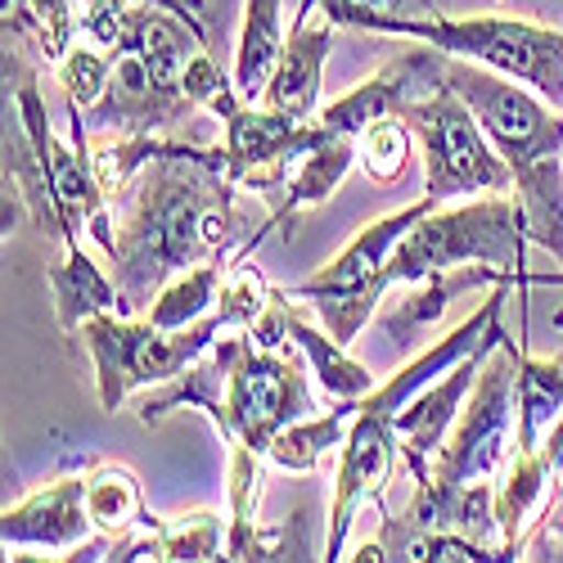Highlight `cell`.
Wrapping results in <instances>:
<instances>
[{
    "instance_id": "1f68e13d",
    "label": "cell",
    "mask_w": 563,
    "mask_h": 563,
    "mask_svg": "<svg viewBox=\"0 0 563 563\" xmlns=\"http://www.w3.org/2000/svg\"><path fill=\"white\" fill-rule=\"evenodd\" d=\"M126 14H131V0H81V36L90 45L113 51V45L122 41Z\"/></svg>"
},
{
    "instance_id": "2e32d148",
    "label": "cell",
    "mask_w": 563,
    "mask_h": 563,
    "mask_svg": "<svg viewBox=\"0 0 563 563\" xmlns=\"http://www.w3.org/2000/svg\"><path fill=\"white\" fill-rule=\"evenodd\" d=\"M320 14V10H316ZM334 19H302L294 23V32L285 36V51H279V64L266 81L262 104L285 113L294 122H311L320 113V86H324V64H330L334 51Z\"/></svg>"
},
{
    "instance_id": "3957f363",
    "label": "cell",
    "mask_w": 563,
    "mask_h": 563,
    "mask_svg": "<svg viewBox=\"0 0 563 563\" xmlns=\"http://www.w3.org/2000/svg\"><path fill=\"white\" fill-rule=\"evenodd\" d=\"M446 86L474 109L496 154L509 163L528 244L563 266V109L532 86L455 55H446Z\"/></svg>"
},
{
    "instance_id": "5bb4252c",
    "label": "cell",
    "mask_w": 563,
    "mask_h": 563,
    "mask_svg": "<svg viewBox=\"0 0 563 563\" xmlns=\"http://www.w3.org/2000/svg\"><path fill=\"white\" fill-rule=\"evenodd\" d=\"M90 528L96 523L86 509V474H68L23 496L19 505H5L0 545H5V559H19V550H51L64 559L81 541H90Z\"/></svg>"
},
{
    "instance_id": "44dd1931",
    "label": "cell",
    "mask_w": 563,
    "mask_h": 563,
    "mask_svg": "<svg viewBox=\"0 0 563 563\" xmlns=\"http://www.w3.org/2000/svg\"><path fill=\"white\" fill-rule=\"evenodd\" d=\"M86 509H90V523L104 537H131V532H150L163 519L150 514L145 492H140V478L131 474L126 464H96L86 474Z\"/></svg>"
},
{
    "instance_id": "4fadbf2b",
    "label": "cell",
    "mask_w": 563,
    "mask_h": 563,
    "mask_svg": "<svg viewBox=\"0 0 563 563\" xmlns=\"http://www.w3.org/2000/svg\"><path fill=\"white\" fill-rule=\"evenodd\" d=\"M446 86V55L433 51V45H410V51L393 55L374 77H365L361 86H352L343 100L324 104L316 113V122L334 135H361L369 122L379 118H397L410 100L433 96V90Z\"/></svg>"
},
{
    "instance_id": "8992f818",
    "label": "cell",
    "mask_w": 563,
    "mask_h": 563,
    "mask_svg": "<svg viewBox=\"0 0 563 563\" xmlns=\"http://www.w3.org/2000/svg\"><path fill=\"white\" fill-rule=\"evenodd\" d=\"M523 203L514 190L505 195H478L455 208H433L429 217H419L415 230L397 244L388 262V285L406 289L415 279H429L455 266H496L514 279L519 289L523 279ZM523 294V289H519Z\"/></svg>"
},
{
    "instance_id": "9c48e42d",
    "label": "cell",
    "mask_w": 563,
    "mask_h": 563,
    "mask_svg": "<svg viewBox=\"0 0 563 563\" xmlns=\"http://www.w3.org/2000/svg\"><path fill=\"white\" fill-rule=\"evenodd\" d=\"M438 203L419 195L410 208L369 221L365 230H356V240L316 275H307L298 289H289L294 302H311V311L320 316V324L330 330L343 347L356 343V334L369 324V316L379 311L388 285V262L397 253V244L415 230L419 217H429Z\"/></svg>"
},
{
    "instance_id": "ba28073f",
    "label": "cell",
    "mask_w": 563,
    "mask_h": 563,
    "mask_svg": "<svg viewBox=\"0 0 563 563\" xmlns=\"http://www.w3.org/2000/svg\"><path fill=\"white\" fill-rule=\"evenodd\" d=\"M397 118L419 140V158H424V199H433L438 208L455 203V199L514 190L509 163L496 154L483 122L451 86L410 100Z\"/></svg>"
},
{
    "instance_id": "4316f807",
    "label": "cell",
    "mask_w": 563,
    "mask_h": 563,
    "mask_svg": "<svg viewBox=\"0 0 563 563\" xmlns=\"http://www.w3.org/2000/svg\"><path fill=\"white\" fill-rule=\"evenodd\" d=\"M225 532L230 523L212 509L185 514V519L158 523V541H163V563H208V559H225Z\"/></svg>"
},
{
    "instance_id": "ac0fdd59",
    "label": "cell",
    "mask_w": 563,
    "mask_h": 563,
    "mask_svg": "<svg viewBox=\"0 0 563 563\" xmlns=\"http://www.w3.org/2000/svg\"><path fill=\"white\" fill-rule=\"evenodd\" d=\"M45 279L55 289V316H59V330L77 334L90 316L100 311H122V294H118V279L90 257L81 244L64 249L59 262L45 266Z\"/></svg>"
},
{
    "instance_id": "e0dca14e",
    "label": "cell",
    "mask_w": 563,
    "mask_h": 563,
    "mask_svg": "<svg viewBox=\"0 0 563 563\" xmlns=\"http://www.w3.org/2000/svg\"><path fill=\"white\" fill-rule=\"evenodd\" d=\"M352 167H356V135H334V131H330V140H324V145H316V150L294 167V176H289V185H285V199L275 203V212L262 221V230L253 234V240H249L240 253H234V266L249 262V253L266 240L271 230H279L285 221H294L298 212H307V208H316V203L330 199L339 185L347 180Z\"/></svg>"
},
{
    "instance_id": "6da1fadb",
    "label": "cell",
    "mask_w": 563,
    "mask_h": 563,
    "mask_svg": "<svg viewBox=\"0 0 563 563\" xmlns=\"http://www.w3.org/2000/svg\"><path fill=\"white\" fill-rule=\"evenodd\" d=\"M234 190L240 185L225 176V145L203 150L154 135L150 163L122 195L126 208L118 217V249L109 257L122 316H145L167 279L230 253L240 234Z\"/></svg>"
},
{
    "instance_id": "277c9868",
    "label": "cell",
    "mask_w": 563,
    "mask_h": 563,
    "mask_svg": "<svg viewBox=\"0 0 563 563\" xmlns=\"http://www.w3.org/2000/svg\"><path fill=\"white\" fill-rule=\"evenodd\" d=\"M271 289L275 285H266L262 275H253L240 262V266H230L221 307L208 311L195 324H185V330H158L154 320L122 316V311L90 316L77 330V339L90 352V365H96L100 410L118 415L126 397L158 388V384H172L176 374H185L221 334L249 330V324L262 316V307L271 302Z\"/></svg>"
},
{
    "instance_id": "5b68a950",
    "label": "cell",
    "mask_w": 563,
    "mask_h": 563,
    "mask_svg": "<svg viewBox=\"0 0 563 563\" xmlns=\"http://www.w3.org/2000/svg\"><path fill=\"white\" fill-rule=\"evenodd\" d=\"M203 51V27L158 0H131L104 96L81 109L90 135H163L203 113L185 90V64Z\"/></svg>"
},
{
    "instance_id": "ffe728a7",
    "label": "cell",
    "mask_w": 563,
    "mask_h": 563,
    "mask_svg": "<svg viewBox=\"0 0 563 563\" xmlns=\"http://www.w3.org/2000/svg\"><path fill=\"white\" fill-rule=\"evenodd\" d=\"M496 285H514V279L496 266H455V271H442V275H429V279H415V285H406V302L397 311H388L384 324H388L393 339H401V334L410 339L415 330L442 320V311L460 294H478V289H496Z\"/></svg>"
},
{
    "instance_id": "f1b7e54d",
    "label": "cell",
    "mask_w": 563,
    "mask_h": 563,
    "mask_svg": "<svg viewBox=\"0 0 563 563\" xmlns=\"http://www.w3.org/2000/svg\"><path fill=\"white\" fill-rule=\"evenodd\" d=\"M320 14H330L339 27L379 32L393 19H442V0H320Z\"/></svg>"
},
{
    "instance_id": "d6986e66",
    "label": "cell",
    "mask_w": 563,
    "mask_h": 563,
    "mask_svg": "<svg viewBox=\"0 0 563 563\" xmlns=\"http://www.w3.org/2000/svg\"><path fill=\"white\" fill-rule=\"evenodd\" d=\"M285 330H289V343L302 352L307 369L316 374V384L330 393V401H361V397H369L374 388H379V379H374V374L361 361H352L347 347L330 330L320 334L316 324L302 320V311L294 307V298L285 307Z\"/></svg>"
},
{
    "instance_id": "52a82bcc",
    "label": "cell",
    "mask_w": 563,
    "mask_h": 563,
    "mask_svg": "<svg viewBox=\"0 0 563 563\" xmlns=\"http://www.w3.org/2000/svg\"><path fill=\"white\" fill-rule=\"evenodd\" d=\"M379 32L496 68L514 81L532 86L554 109H563V32L559 27H541L509 14H468V19L442 14V19H393Z\"/></svg>"
},
{
    "instance_id": "4dcf8cb0",
    "label": "cell",
    "mask_w": 563,
    "mask_h": 563,
    "mask_svg": "<svg viewBox=\"0 0 563 563\" xmlns=\"http://www.w3.org/2000/svg\"><path fill=\"white\" fill-rule=\"evenodd\" d=\"M27 5L36 19V51L45 55V64H59L81 32L77 0H27Z\"/></svg>"
},
{
    "instance_id": "8fae6325",
    "label": "cell",
    "mask_w": 563,
    "mask_h": 563,
    "mask_svg": "<svg viewBox=\"0 0 563 563\" xmlns=\"http://www.w3.org/2000/svg\"><path fill=\"white\" fill-rule=\"evenodd\" d=\"M221 126H225V176L240 190H279V185H289L294 167L330 140V131L316 118L294 122L266 104H240L221 118Z\"/></svg>"
},
{
    "instance_id": "cb8c5ba5",
    "label": "cell",
    "mask_w": 563,
    "mask_h": 563,
    "mask_svg": "<svg viewBox=\"0 0 563 563\" xmlns=\"http://www.w3.org/2000/svg\"><path fill=\"white\" fill-rule=\"evenodd\" d=\"M352 410H356V401H339L330 415H307V419H298V424H289L271 442L266 464L285 468V474H316L334 451H343Z\"/></svg>"
},
{
    "instance_id": "d4e9b609",
    "label": "cell",
    "mask_w": 563,
    "mask_h": 563,
    "mask_svg": "<svg viewBox=\"0 0 563 563\" xmlns=\"http://www.w3.org/2000/svg\"><path fill=\"white\" fill-rule=\"evenodd\" d=\"M230 271L221 262H203L195 271H180L176 279H167L163 294L154 298V307L145 311V320H154L158 330H185V324L203 320L208 311L221 307Z\"/></svg>"
},
{
    "instance_id": "9a60e30c",
    "label": "cell",
    "mask_w": 563,
    "mask_h": 563,
    "mask_svg": "<svg viewBox=\"0 0 563 563\" xmlns=\"http://www.w3.org/2000/svg\"><path fill=\"white\" fill-rule=\"evenodd\" d=\"M559 483H563V419L532 451H514L509 468L496 478V528L514 559H523V532L545 509Z\"/></svg>"
},
{
    "instance_id": "d6a6232c",
    "label": "cell",
    "mask_w": 563,
    "mask_h": 563,
    "mask_svg": "<svg viewBox=\"0 0 563 563\" xmlns=\"http://www.w3.org/2000/svg\"><path fill=\"white\" fill-rule=\"evenodd\" d=\"M545 537H563V483L554 487V496L545 500V509L528 523V532H523V550L541 545Z\"/></svg>"
},
{
    "instance_id": "7402d4cb",
    "label": "cell",
    "mask_w": 563,
    "mask_h": 563,
    "mask_svg": "<svg viewBox=\"0 0 563 563\" xmlns=\"http://www.w3.org/2000/svg\"><path fill=\"white\" fill-rule=\"evenodd\" d=\"M285 51V27H279V0H244L240 45H234V86L249 104H262L266 81Z\"/></svg>"
},
{
    "instance_id": "484cf974",
    "label": "cell",
    "mask_w": 563,
    "mask_h": 563,
    "mask_svg": "<svg viewBox=\"0 0 563 563\" xmlns=\"http://www.w3.org/2000/svg\"><path fill=\"white\" fill-rule=\"evenodd\" d=\"M415 150H419V140H415V131H410L401 118H379V122H369V126L356 135V167H361L369 180L393 185V180L406 176Z\"/></svg>"
},
{
    "instance_id": "836d02e7",
    "label": "cell",
    "mask_w": 563,
    "mask_h": 563,
    "mask_svg": "<svg viewBox=\"0 0 563 563\" xmlns=\"http://www.w3.org/2000/svg\"><path fill=\"white\" fill-rule=\"evenodd\" d=\"M316 5H320V0H298V23H302V19H311V14H316Z\"/></svg>"
},
{
    "instance_id": "603a6c76",
    "label": "cell",
    "mask_w": 563,
    "mask_h": 563,
    "mask_svg": "<svg viewBox=\"0 0 563 563\" xmlns=\"http://www.w3.org/2000/svg\"><path fill=\"white\" fill-rule=\"evenodd\" d=\"M563 419V352L528 356L519 347V438L514 451H532Z\"/></svg>"
},
{
    "instance_id": "83f0119b",
    "label": "cell",
    "mask_w": 563,
    "mask_h": 563,
    "mask_svg": "<svg viewBox=\"0 0 563 563\" xmlns=\"http://www.w3.org/2000/svg\"><path fill=\"white\" fill-rule=\"evenodd\" d=\"M109 73H113V51H104V45H90V41H73V51L55 64V77L64 86V100L77 104V109H90L104 96Z\"/></svg>"
},
{
    "instance_id": "7a4b0ae2",
    "label": "cell",
    "mask_w": 563,
    "mask_h": 563,
    "mask_svg": "<svg viewBox=\"0 0 563 563\" xmlns=\"http://www.w3.org/2000/svg\"><path fill=\"white\" fill-rule=\"evenodd\" d=\"M509 289L514 285H496L483 307L468 316L460 330H451L446 339H438L433 347H424L415 361H406L397 374L374 388L369 397L356 401L352 410V424H347V438H343V451H339V474H334V505H330V532H324V559H343V545H347V532H352V519L374 505L384 514V492L393 483V474L401 468V438H397V410L424 388L433 384L438 374H446L455 361H464L474 352L487 330L500 320L505 302H509Z\"/></svg>"
},
{
    "instance_id": "30bf717a",
    "label": "cell",
    "mask_w": 563,
    "mask_h": 563,
    "mask_svg": "<svg viewBox=\"0 0 563 563\" xmlns=\"http://www.w3.org/2000/svg\"><path fill=\"white\" fill-rule=\"evenodd\" d=\"M307 374L311 369H302L289 352L262 347L249 330H240V352H234L225 374L221 410L212 415L217 433L225 442H244L249 451L266 455L279 433L316 410Z\"/></svg>"
},
{
    "instance_id": "f546056e",
    "label": "cell",
    "mask_w": 563,
    "mask_h": 563,
    "mask_svg": "<svg viewBox=\"0 0 563 563\" xmlns=\"http://www.w3.org/2000/svg\"><path fill=\"white\" fill-rule=\"evenodd\" d=\"M185 90H190V100L203 109V113H217V118H225V113H234L240 104H249L244 96H240V86H234V77H225V68L212 59V51H199L190 64H185Z\"/></svg>"
},
{
    "instance_id": "7c38bea8",
    "label": "cell",
    "mask_w": 563,
    "mask_h": 563,
    "mask_svg": "<svg viewBox=\"0 0 563 563\" xmlns=\"http://www.w3.org/2000/svg\"><path fill=\"white\" fill-rule=\"evenodd\" d=\"M505 339V324L496 320L487 339L468 352L464 361H455L446 374H438L433 384L419 388L401 410H397V438H401V474L410 483H429L433 478V460L455 424V415L464 406V397L474 393V379H478V369L487 361V352Z\"/></svg>"
}]
</instances>
